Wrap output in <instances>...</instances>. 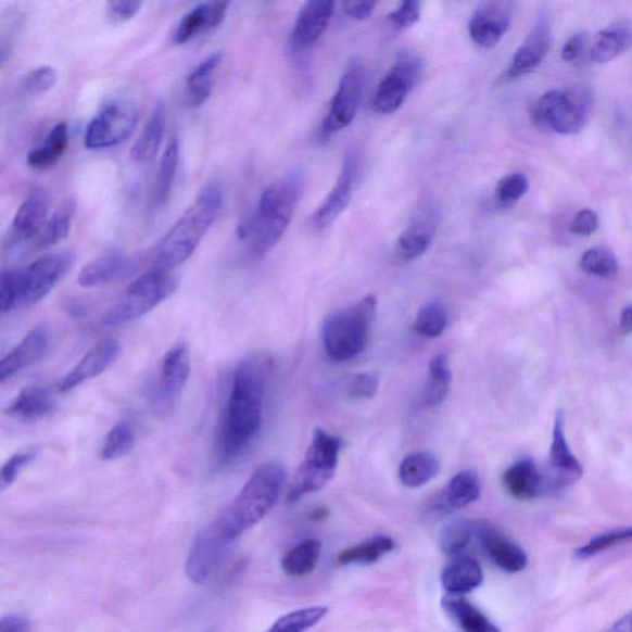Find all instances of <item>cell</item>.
Returning a JSON list of instances; mask_svg holds the SVG:
<instances>
[{"label":"cell","mask_w":632,"mask_h":632,"mask_svg":"<svg viewBox=\"0 0 632 632\" xmlns=\"http://www.w3.org/2000/svg\"><path fill=\"white\" fill-rule=\"evenodd\" d=\"M424 69L426 66L420 58L413 53H403L377 87L374 98L375 112L390 115L401 110L405 99L418 85Z\"/></svg>","instance_id":"obj_11"},{"label":"cell","mask_w":632,"mask_h":632,"mask_svg":"<svg viewBox=\"0 0 632 632\" xmlns=\"http://www.w3.org/2000/svg\"><path fill=\"white\" fill-rule=\"evenodd\" d=\"M505 490L520 501H531L545 491V481L534 460L523 458L514 464L503 477Z\"/></svg>","instance_id":"obj_26"},{"label":"cell","mask_w":632,"mask_h":632,"mask_svg":"<svg viewBox=\"0 0 632 632\" xmlns=\"http://www.w3.org/2000/svg\"><path fill=\"white\" fill-rule=\"evenodd\" d=\"M223 53L215 52L198 65L187 78L186 92L187 104L191 108H200L213 93L214 74L220 66Z\"/></svg>","instance_id":"obj_32"},{"label":"cell","mask_w":632,"mask_h":632,"mask_svg":"<svg viewBox=\"0 0 632 632\" xmlns=\"http://www.w3.org/2000/svg\"><path fill=\"white\" fill-rule=\"evenodd\" d=\"M49 329L38 325L0 363V382L5 383L48 354Z\"/></svg>","instance_id":"obj_23"},{"label":"cell","mask_w":632,"mask_h":632,"mask_svg":"<svg viewBox=\"0 0 632 632\" xmlns=\"http://www.w3.org/2000/svg\"><path fill=\"white\" fill-rule=\"evenodd\" d=\"M191 376V355L184 342L169 349L162 359L159 385L155 391V402L159 405L174 403L184 391Z\"/></svg>","instance_id":"obj_20"},{"label":"cell","mask_w":632,"mask_h":632,"mask_svg":"<svg viewBox=\"0 0 632 632\" xmlns=\"http://www.w3.org/2000/svg\"><path fill=\"white\" fill-rule=\"evenodd\" d=\"M68 147V126L60 123L53 126L41 147L34 149L28 155V165L36 170H47L59 164Z\"/></svg>","instance_id":"obj_34"},{"label":"cell","mask_w":632,"mask_h":632,"mask_svg":"<svg viewBox=\"0 0 632 632\" xmlns=\"http://www.w3.org/2000/svg\"><path fill=\"white\" fill-rule=\"evenodd\" d=\"M453 382V372L448 365L446 354H439L430 361L426 390H424V404L429 408H435L446 400Z\"/></svg>","instance_id":"obj_36"},{"label":"cell","mask_w":632,"mask_h":632,"mask_svg":"<svg viewBox=\"0 0 632 632\" xmlns=\"http://www.w3.org/2000/svg\"><path fill=\"white\" fill-rule=\"evenodd\" d=\"M376 2H356V0H350V2L344 3L345 13L351 20L365 21L372 15Z\"/></svg>","instance_id":"obj_55"},{"label":"cell","mask_w":632,"mask_h":632,"mask_svg":"<svg viewBox=\"0 0 632 632\" xmlns=\"http://www.w3.org/2000/svg\"><path fill=\"white\" fill-rule=\"evenodd\" d=\"M473 535L472 521H455L442 531L440 546L447 555L456 556L463 553Z\"/></svg>","instance_id":"obj_47"},{"label":"cell","mask_w":632,"mask_h":632,"mask_svg":"<svg viewBox=\"0 0 632 632\" xmlns=\"http://www.w3.org/2000/svg\"><path fill=\"white\" fill-rule=\"evenodd\" d=\"M327 607H311L286 614L266 632H305L328 616Z\"/></svg>","instance_id":"obj_42"},{"label":"cell","mask_w":632,"mask_h":632,"mask_svg":"<svg viewBox=\"0 0 632 632\" xmlns=\"http://www.w3.org/2000/svg\"><path fill=\"white\" fill-rule=\"evenodd\" d=\"M75 212L76 204L74 201H67L63 204L45 224L34 248L39 250L49 249L65 240L71 231Z\"/></svg>","instance_id":"obj_40"},{"label":"cell","mask_w":632,"mask_h":632,"mask_svg":"<svg viewBox=\"0 0 632 632\" xmlns=\"http://www.w3.org/2000/svg\"><path fill=\"white\" fill-rule=\"evenodd\" d=\"M379 383L381 376L376 371L358 374L351 379L347 392L355 400H372L378 392Z\"/></svg>","instance_id":"obj_50"},{"label":"cell","mask_w":632,"mask_h":632,"mask_svg":"<svg viewBox=\"0 0 632 632\" xmlns=\"http://www.w3.org/2000/svg\"><path fill=\"white\" fill-rule=\"evenodd\" d=\"M440 472L437 456L430 453H414L406 456L400 467V480L406 489H420L428 484Z\"/></svg>","instance_id":"obj_35"},{"label":"cell","mask_w":632,"mask_h":632,"mask_svg":"<svg viewBox=\"0 0 632 632\" xmlns=\"http://www.w3.org/2000/svg\"><path fill=\"white\" fill-rule=\"evenodd\" d=\"M327 516H328V511L325 509H319L318 511H315L313 514V518L318 519V520L323 519L324 517H327Z\"/></svg>","instance_id":"obj_59"},{"label":"cell","mask_w":632,"mask_h":632,"mask_svg":"<svg viewBox=\"0 0 632 632\" xmlns=\"http://www.w3.org/2000/svg\"><path fill=\"white\" fill-rule=\"evenodd\" d=\"M632 47V26L614 24L601 30L590 49V60L598 65L618 59Z\"/></svg>","instance_id":"obj_29"},{"label":"cell","mask_w":632,"mask_h":632,"mask_svg":"<svg viewBox=\"0 0 632 632\" xmlns=\"http://www.w3.org/2000/svg\"><path fill=\"white\" fill-rule=\"evenodd\" d=\"M58 71L52 66H41L33 69L22 80V92L38 97L49 92L58 83Z\"/></svg>","instance_id":"obj_48"},{"label":"cell","mask_w":632,"mask_h":632,"mask_svg":"<svg viewBox=\"0 0 632 632\" xmlns=\"http://www.w3.org/2000/svg\"><path fill=\"white\" fill-rule=\"evenodd\" d=\"M514 4L505 0H491L478 4L469 17V38L483 49H492L510 28Z\"/></svg>","instance_id":"obj_16"},{"label":"cell","mask_w":632,"mask_h":632,"mask_svg":"<svg viewBox=\"0 0 632 632\" xmlns=\"http://www.w3.org/2000/svg\"><path fill=\"white\" fill-rule=\"evenodd\" d=\"M586 49H589V35L586 33H577L564 45L563 59L570 63L581 61Z\"/></svg>","instance_id":"obj_53"},{"label":"cell","mask_w":632,"mask_h":632,"mask_svg":"<svg viewBox=\"0 0 632 632\" xmlns=\"http://www.w3.org/2000/svg\"><path fill=\"white\" fill-rule=\"evenodd\" d=\"M131 262L122 252L112 251L89 262L78 275V283L85 288L102 287L116 281L130 268Z\"/></svg>","instance_id":"obj_27"},{"label":"cell","mask_w":632,"mask_h":632,"mask_svg":"<svg viewBox=\"0 0 632 632\" xmlns=\"http://www.w3.org/2000/svg\"><path fill=\"white\" fill-rule=\"evenodd\" d=\"M481 484L472 471L457 473L441 492L435 507L440 511H453L468 507L480 500Z\"/></svg>","instance_id":"obj_31"},{"label":"cell","mask_w":632,"mask_h":632,"mask_svg":"<svg viewBox=\"0 0 632 632\" xmlns=\"http://www.w3.org/2000/svg\"><path fill=\"white\" fill-rule=\"evenodd\" d=\"M180 147L176 137L169 139L162 155L155 187V203L165 205L173 193L179 165Z\"/></svg>","instance_id":"obj_39"},{"label":"cell","mask_w":632,"mask_h":632,"mask_svg":"<svg viewBox=\"0 0 632 632\" xmlns=\"http://www.w3.org/2000/svg\"><path fill=\"white\" fill-rule=\"evenodd\" d=\"M223 204V187L212 180L153 248V268L174 270L184 265L201 245L206 232L218 218Z\"/></svg>","instance_id":"obj_4"},{"label":"cell","mask_w":632,"mask_h":632,"mask_svg":"<svg viewBox=\"0 0 632 632\" xmlns=\"http://www.w3.org/2000/svg\"><path fill=\"white\" fill-rule=\"evenodd\" d=\"M607 632H632V610L618 620Z\"/></svg>","instance_id":"obj_58"},{"label":"cell","mask_w":632,"mask_h":632,"mask_svg":"<svg viewBox=\"0 0 632 632\" xmlns=\"http://www.w3.org/2000/svg\"><path fill=\"white\" fill-rule=\"evenodd\" d=\"M420 15V2L418 0H406V2H403L395 11L388 15V21H390L395 29L405 30L412 28L414 24H417Z\"/></svg>","instance_id":"obj_51"},{"label":"cell","mask_w":632,"mask_h":632,"mask_svg":"<svg viewBox=\"0 0 632 632\" xmlns=\"http://www.w3.org/2000/svg\"><path fill=\"white\" fill-rule=\"evenodd\" d=\"M336 3L331 0H311L296 16L292 33V49L302 52L314 47L330 23Z\"/></svg>","instance_id":"obj_22"},{"label":"cell","mask_w":632,"mask_h":632,"mask_svg":"<svg viewBox=\"0 0 632 632\" xmlns=\"http://www.w3.org/2000/svg\"><path fill=\"white\" fill-rule=\"evenodd\" d=\"M122 342L116 339H108L98 342L87 354L79 359V363L71 369L59 384L61 393H68L80 384L90 381L105 372L122 355Z\"/></svg>","instance_id":"obj_19"},{"label":"cell","mask_w":632,"mask_h":632,"mask_svg":"<svg viewBox=\"0 0 632 632\" xmlns=\"http://www.w3.org/2000/svg\"><path fill=\"white\" fill-rule=\"evenodd\" d=\"M140 111L128 98L108 102L87 126L85 144L89 150L117 147L128 140L137 129Z\"/></svg>","instance_id":"obj_10"},{"label":"cell","mask_w":632,"mask_h":632,"mask_svg":"<svg viewBox=\"0 0 632 632\" xmlns=\"http://www.w3.org/2000/svg\"><path fill=\"white\" fill-rule=\"evenodd\" d=\"M549 471L554 472L547 480L546 490L556 492L580 480L583 467L572 454L565 435V414L556 415L553 445L549 450Z\"/></svg>","instance_id":"obj_18"},{"label":"cell","mask_w":632,"mask_h":632,"mask_svg":"<svg viewBox=\"0 0 632 632\" xmlns=\"http://www.w3.org/2000/svg\"><path fill=\"white\" fill-rule=\"evenodd\" d=\"M178 286L179 278L174 270L152 268L124 289L112 308L105 313L103 324L119 325L141 318L168 300Z\"/></svg>","instance_id":"obj_7"},{"label":"cell","mask_w":632,"mask_h":632,"mask_svg":"<svg viewBox=\"0 0 632 632\" xmlns=\"http://www.w3.org/2000/svg\"><path fill=\"white\" fill-rule=\"evenodd\" d=\"M51 205V195L47 189L35 187L17 210L11 231L4 240V249L17 251L30 243L34 247L47 224Z\"/></svg>","instance_id":"obj_14"},{"label":"cell","mask_w":632,"mask_h":632,"mask_svg":"<svg viewBox=\"0 0 632 632\" xmlns=\"http://www.w3.org/2000/svg\"><path fill=\"white\" fill-rule=\"evenodd\" d=\"M551 45V25L546 15H541L527 39L514 53L505 74L507 79H517L535 71L547 56Z\"/></svg>","instance_id":"obj_21"},{"label":"cell","mask_w":632,"mask_h":632,"mask_svg":"<svg viewBox=\"0 0 632 632\" xmlns=\"http://www.w3.org/2000/svg\"><path fill=\"white\" fill-rule=\"evenodd\" d=\"M167 114L166 106L160 102L151 113L147 125L135 141L131 149V159L138 164H148L157 156L162 141L166 132Z\"/></svg>","instance_id":"obj_30"},{"label":"cell","mask_w":632,"mask_h":632,"mask_svg":"<svg viewBox=\"0 0 632 632\" xmlns=\"http://www.w3.org/2000/svg\"><path fill=\"white\" fill-rule=\"evenodd\" d=\"M377 314V298L366 295L354 305L329 315L323 327V344L328 356L346 363L363 352Z\"/></svg>","instance_id":"obj_6"},{"label":"cell","mask_w":632,"mask_h":632,"mask_svg":"<svg viewBox=\"0 0 632 632\" xmlns=\"http://www.w3.org/2000/svg\"><path fill=\"white\" fill-rule=\"evenodd\" d=\"M285 482L286 469L278 460L256 468L237 498L197 535L186 561L189 580L202 584L212 576L235 541L274 509Z\"/></svg>","instance_id":"obj_1"},{"label":"cell","mask_w":632,"mask_h":632,"mask_svg":"<svg viewBox=\"0 0 632 632\" xmlns=\"http://www.w3.org/2000/svg\"><path fill=\"white\" fill-rule=\"evenodd\" d=\"M303 177L291 173L268 186L262 193L257 210L237 230L238 238L247 243L251 258L268 254L283 238L300 203Z\"/></svg>","instance_id":"obj_3"},{"label":"cell","mask_w":632,"mask_h":632,"mask_svg":"<svg viewBox=\"0 0 632 632\" xmlns=\"http://www.w3.org/2000/svg\"><path fill=\"white\" fill-rule=\"evenodd\" d=\"M321 554L319 540H305L291 551H288L282 559V571L288 577H304L311 574L318 566Z\"/></svg>","instance_id":"obj_37"},{"label":"cell","mask_w":632,"mask_h":632,"mask_svg":"<svg viewBox=\"0 0 632 632\" xmlns=\"http://www.w3.org/2000/svg\"><path fill=\"white\" fill-rule=\"evenodd\" d=\"M473 534L491 561L508 573H518L526 570L529 558L520 546L513 543L503 532L489 521L476 520Z\"/></svg>","instance_id":"obj_17"},{"label":"cell","mask_w":632,"mask_h":632,"mask_svg":"<svg viewBox=\"0 0 632 632\" xmlns=\"http://www.w3.org/2000/svg\"><path fill=\"white\" fill-rule=\"evenodd\" d=\"M448 324L446 306L438 301L424 304L414 321V330L419 336L437 339L444 333Z\"/></svg>","instance_id":"obj_41"},{"label":"cell","mask_w":632,"mask_h":632,"mask_svg":"<svg viewBox=\"0 0 632 632\" xmlns=\"http://www.w3.org/2000/svg\"><path fill=\"white\" fill-rule=\"evenodd\" d=\"M619 328L622 333L632 332V304L628 305L624 311H622L620 316Z\"/></svg>","instance_id":"obj_57"},{"label":"cell","mask_w":632,"mask_h":632,"mask_svg":"<svg viewBox=\"0 0 632 632\" xmlns=\"http://www.w3.org/2000/svg\"><path fill=\"white\" fill-rule=\"evenodd\" d=\"M441 604L465 632H501V629L480 609L458 595H448L442 599Z\"/></svg>","instance_id":"obj_33"},{"label":"cell","mask_w":632,"mask_h":632,"mask_svg":"<svg viewBox=\"0 0 632 632\" xmlns=\"http://www.w3.org/2000/svg\"><path fill=\"white\" fill-rule=\"evenodd\" d=\"M395 547L393 539L378 535L368 539L358 545L342 551L339 554L340 565H371L381 559L387 554L392 553Z\"/></svg>","instance_id":"obj_38"},{"label":"cell","mask_w":632,"mask_h":632,"mask_svg":"<svg viewBox=\"0 0 632 632\" xmlns=\"http://www.w3.org/2000/svg\"><path fill=\"white\" fill-rule=\"evenodd\" d=\"M269 359L252 355L235 368L229 399L216 431L215 453L222 466L237 460L255 440L264 418Z\"/></svg>","instance_id":"obj_2"},{"label":"cell","mask_w":632,"mask_h":632,"mask_svg":"<svg viewBox=\"0 0 632 632\" xmlns=\"http://www.w3.org/2000/svg\"><path fill=\"white\" fill-rule=\"evenodd\" d=\"M592 111L593 97L589 89L551 90L532 106L531 121L539 129L576 135L584 129Z\"/></svg>","instance_id":"obj_8"},{"label":"cell","mask_w":632,"mask_h":632,"mask_svg":"<svg viewBox=\"0 0 632 632\" xmlns=\"http://www.w3.org/2000/svg\"><path fill=\"white\" fill-rule=\"evenodd\" d=\"M441 219L439 205L433 201L419 203L408 225L395 243V256L401 262H412L421 257L437 237Z\"/></svg>","instance_id":"obj_15"},{"label":"cell","mask_w":632,"mask_h":632,"mask_svg":"<svg viewBox=\"0 0 632 632\" xmlns=\"http://www.w3.org/2000/svg\"><path fill=\"white\" fill-rule=\"evenodd\" d=\"M228 8L227 2H204L189 9L176 26L174 42L185 45L198 35L218 28L227 16Z\"/></svg>","instance_id":"obj_24"},{"label":"cell","mask_w":632,"mask_h":632,"mask_svg":"<svg viewBox=\"0 0 632 632\" xmlns=\"http://www.w3.org/2000/svg\"><path fill=\"white\" fill-rule=\"evenodd\" d=\"M365 83V69L358 65H352L342 76L319 130L320 142L329 141L333 135L346 129L354 122L363 99Z\"/></svg>","instance_id":"obj_12"},{"label":"cell","mask_w":632,"mask_h":632,"mask_svg":"<svg viewBox=\"0 0 632 632\" xmlns=\"http://www.w3.org/2000/svg\"><path fill=\"white\" fill-rule=\"evenodd\" d=\"M581 267L586 274L601 278H616L619 273L618 260L605 248L586 250L581 258Z\"/></svg>","instance_id":"obj_44"},{"label":"cell","mask_w":632,"mask_h":632,"mask_svg":"<svg viewBox=\"0 0 632 632\" xmlns=\"http://www.w3.org/2000/svg\"><path fill=\"white\" fill-rule=\"evenodd\" d=\"M341 441L328 431L316 429L303 463L298 467L287 495L288 503H295L321 491L337 473Z\"/></svg>","instance_id":"obj_9"},{"label":"cell","mask_w":632,"mask_h":632,"mask_svg":"<svg viewBox=\"0 0 632 632\" xmlns=\"http://www.w3.org/2000/svg\"><path fill=\"white\" fill-rule=\"evenodd\" d=\"M74 252H58L21 269L3 270L0 277V311L11 313L41 302L74 268Z\"/></svg>","instance_id":"obj_5"},{"label":"cell","mask_w":632,"mask_h":632,"mask_svg":"<svg viewBox=\"0 0 632 632\" xmlns=\"http://www.w3.org/2000/svg\"><path fill=\"white\" fill-rule=\"evenodd\" d=\"M571 231L580 237H590L599 228V216L592 210H583L574 215L570 225Z\"/></svg>","instance_id":"obj_52"},{"label":"cell","mask_w":632,"mask_h":632,"mask_svg":"<svg viewBox=\"0 0 632 632\" xmlns=\"http://www.w3.org/2000/svg\"><path fill=\"white\" fill-rule=\"evenodd\" d=\"M0 632H31V624L28 619L11 614L0 621Z\"/></svg>","instance_id":"obj_56"},{"label":"cell","mask_w":632,"mask_h":632,"mask_svg":"<svg viewBox=\"0 0 632 632\" xmlns=\"http://www.w3.org/2000/svg\"><path fill=\"white\" fill-rule=\"evenodd\" d=\"M141 2H111L106 4V12L114 22H128L141 11Z\"/></svg>","instance_id":"obj_54"},{"label":"cell","mask_w":632,"mask_h":632,"mask_svg":"<svg viewBox=\"0 0 632 632\" xmlns=\"http://www.w3.org/2000/svg\"><path fill=\"white\" fill-rule=\"evenodd\" d=\"M55 396L49 388L31 385L25 388L9 403L5 414L15 420L36 422L48 418L55 410Z\"/></svg>","instance_id":"obj_25"},{"label":"cell","mask_w":632,"mask_h":632,"mask_svg":"<svg viewBox=\"0 0 632 632\" xmlns=\"http://www.w3.org/2000/svg\"><path fill=\"white\" fill-rule=\"evenodd\" d=\"M361 168H363V157H361L359 151L356 149L349 150L344 161H342L336 186L332 187V191L311 216V224L314 230L323 231L329 228L347 210L356 189Z\"/></svg>","instance_id":"obj_13"},{"label":"cell","mask_w":632,"mask_h":632,"mask_svg":"<svg viewBox=\"0 0 632 632\" xmlns=\"http://www.w3.org/2000/svg\"><path fill=\"white\" fill-rule=\"evenodd\" d=\"M632 543V528L617 529L595 536L589 544L576 549V557L589 559L611 547Z\"/></svg>","instance_id":"obj_45"},{"label":"cell","mask_w":632,"mask_h":632,"mask_svg":"<svg viewBox=\"0 0 632 632\" xmlns=\"http://www.w3.org/2000/svg\"><path fill=\"white\" fill-rule=\"evenodd\" d=\"M529 191L526 175L510 174L503 177L495 187L494 201L500 207H509L521 200Z\"/></svg>","instance_id":"obj_46"},{"label":"cell","mask_w":632,"mask_h":632,"mask_svg":"<svg viewBox=\"0 0 632 632\" xmlns=\"http://www.w3.org/2000/svg\"><path fill=\"white\" fill-rule=\"evenodd\" d=\"M135 445V432L129 422H117L114 428L108 432L102 447V458L112 460L122 458L130 453Z\"/></svg>","instance_id":"obj_43"},{"label":"cell","mask_w":632,"mask_h":632,"mask_svg":"<svg viewBox=\"0 0 632 632\" xmlns=\"http://www.w3.org/2000/svg\"><path fill=\"white\" fill-rule=\"evenodd\" d=\"M36 457H38V448L24 450L9 458L2 468V473H0V490L4 492L9 486H12L23 469L29 466Z\"/></svg>","instance_id":"obj_49"},{"label":"cell","mask_w":632,"mask_h":632,"mask_svg":"<svg viewBox=\"0 0 632 632\" xmlns=\"http://www.w3.org/2000/svg\"><path fill=\"white\" fill-rule=\"evenodd\" d=\"M484 581L480 564L472 557L459 556L441 573V583L450 595L471 593Z\"/></svg>","instance_id":"obj_28"}]
</instances>
